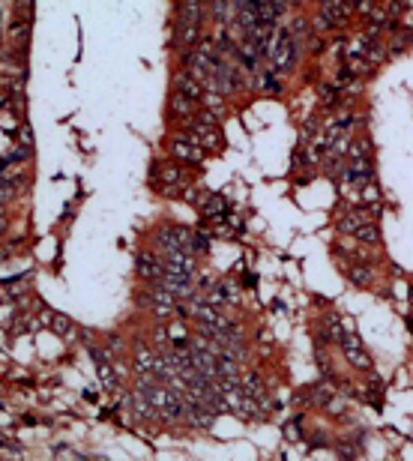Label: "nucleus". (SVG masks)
Returning <instances> with one entry per match:
<instances>
[{
	"label": "nucleus",
	"mask_w": 413,
	"mask_h": 461,
	"mask_svg": "<svg viewBox=\"0 0 413 461\" xmlns=\"http://www.w3.org/2000/svg\"><path fill=\"white\" fill-rule=\"evenodd\" d=\"M186 138L198 144L204 153L206 150H222L224 147V135L219 129V117H213L210 111H195V117L186 126Z\"/></svg>",
	"instance_id": "obj_1"
},
{
	"label": "nucleus",
	"mask_w": 413,
	"mask_h": 461,
	"mask_svg": "<svg viewBox=\"0 0 413 461\" xmlns=\"http://www.w3.org/2000/svg\"><path fill=\"white\" fill-rule=\"evenodd\" d=\"M354 15V0H323L318 6V15H314V30L318 33H327V30H336Z\"/></svg>",
	"instance_id": "obj_2"
},
{
	"label": "nucleus",
	"mask_w": 413,
	"mask_h": 461,
	"mask_svg": "<svg viewBox=\"0 0 413 461\" xmlns=\"http://www.w3.org/2000/svg\"><path fill=\"white\" fill-rule=\"evenodd\" d=\"M192 228H186V225H162L156 231V246H159V255H165V252H189L192 249ZM192 255V252H189Z\"/></svg>",
	"instance_id": "obj_3"
},
{
	"label": "nucleus",
	"mask_w": 413,
	"mask_h": 461,
	"mask_svg": "<svg viewBox=\"0 0 413 461\" xmlns=\"http://www.w3.org/2000/svg\"><path fill=\"white\" fill-rule=\"evenodd\" d=\"M341 354H345V359L356 368V372H372L374 368L368 350L363 348V339H359L356 332H345V336H341Z\"/></svg>",
	"instance_id": "obj_4"
},
{
	"label": "nucleus",
	"mask_w": 413,
	"mask_h": 461,
	"mask_svg": "<svg viewBox=\"0 0 413 461\" xmlns=\"http://www.w3.org/2000/svg\"><path fill=\"white\" fill-rule=\"evenodd\" d=\"M168 153H171V159H174V162H180V165H201L204 156H206V153L198 147V144L189 141L183 132L174 135V138L168 141Z\"/></svg>",
	"instance_id": "obj_5"
},
{
	"label": "nucleus",
	"mask_w": 413,
	"mask_h": 461,
	"mask_svg": "<svg viewBox=\"0 0 413 461\" xmlns=\"http://www.w3.org/2000/svg\"><path fill=\"white\" fill-rule=\"evenodd\" d=\"M135 273H138L144 282L156 285L162 276H165V261H162L159 252H138L135 258Z\"/></svg>",
	"instance_id": "obj_6"
},
{
	"label": "nucleus",
	"mask_w": 413,
	"mask_h": 461,
	"mask_svg": "<svg viewBox=\"0 0 413 461\" xmlns=\"http://www.w3.org/2000/svg\"><path fill=\"white\" fill-rule=\"evenodd\" d=\"M135 390H138V395H141V399L147 402L156 413L165 411V404H168V386H165V384L150 381V377H138V386H135Z\"/></svg>",
	"instance_id": "obj_7"
},
{
	"label": "nucleus",
	"mask_w": 413,
	"mask_h": 461,
	"mask_svg": "<svg viewBox=\"0 0 413 461\" xmlns=\"http://www.w3.org/2000/svg\"><path fill=\"white\" fill-rule=\"evenodd\" d=\"M174 93H180V96H186L189 102H201L204 99V93H206V87L198 81L192 72H186V69H180V72H174Z\"/></svg>",
	"instance_id": "obj_8"
},
{
	"label": "nucleus",
	"mask_w": 413,
	"mask_h": 461,
	"mask_svg": "<svg viewBox=\"0 0 413 461\" xmlns=\"http://www.w3.org/2000/svg\"><path fill=\"white\" fill-rule=\"evenodd\" d=\"M159 189H165V192H174V189H183L189 186V177L180 162H165V165H159Z\"/></svg>",
	"instance_id": "obj_9"
},
{
	"label": "nucleus",
	"mask_w": 413,
	"mask_h": 461,
	"mask_svg": "<svg viewBox=\"0 0 413 461\" xmlns=\"http://www.w3.org/2000/svg\"><path fill=\"white\" fill-rule=\"evenodd\" d=\"M165 114H168V120L171 123H189L195 117V102H189L186 96H180L171 90V96H168V105H165Z\"/></svg>",
	"instance_id": "obj_10"
},
{
	"label": "nucleus",
	"mask_w": 413,
	"mask_h": 461,
	"mask_svg": "<svg viewBox=\"0 0 413 461\" xmlns=\"http://www.w3.org/2000/svg\"><path fill=\"white\" fill-rule=\"evenodd\" d=\"M141 303L144 305H153V312H156V314H168V312L177 309V300L165 291V288H159V285H153L150 291H144Z\"/></svg>",
	"instance_id": "obj_11"
},
{
	"label": "nucleus",
	"mask_w": 413,
	"mask_h": 461,
	"mask_svg": "<svg viewBox=\"0 0 413 461\" xmlns=\"http://www.w3.org/2000/svg\"><path fill=\"white\" fill-rule=\"evenodd\" d=\"M374 216L368 213V210H363V207H350V210H345V213H338V231L341 234H350V237H354L356 234V228L359 225H365V222H372Z\"/></svg>",
	"instance_id": "obj_12"
},
{
	"label": "nucleus",
	"mask_w": 413,
	"mask_h": 461,
	"mask_svg": "<svg viewBox=\"0 0 413 461\" xmlns=\"http://www.w3.org/2000/svg\"><path fill=\"white\" fill-rule=\"evenodd\" d=\"M174 15H177V24H204L206 3H201V0H183V3H177Z\"/></svg>",
	"instance_id": "obj_13"
},
{
	"label": "nucleus",
	"mask_w": 413,
	"mask_h": 461,
	"mask_svg": "<svg viewBox=\"0 0 413 461\" xmlns=\"http://www.w3.org/2000/svg\"><path fill=\"white\" fill-rule=\"evenodd\" d=\"M204 201L198 204L201 207V213L206 216V219H222V222H228V216H231V204H228V198L224 195H201Z\"/></svg>",
	"instance_id": "obj_14"
},
{
	"label": "nucleus",
	"mask_w": 413,
	"mask_h": 461,
	"mask_svg": "<svg viewBox=\"0 0 413 461\" xmlns=\"http://www.w3.org/2000/svg\"><path fill=\"white\" fill-rule=\"evenodd\" d=\"M285 0H258V24H267V27H276L278 18H282L287 12Z\"/></svg>",
	"instance_id": "obj_15"
},
{
	"label": "nucleus",
	"mask_w": 413,
	"mask_h": 461,
	"mask_svg": "<svg viewBox=\"0 0 413 461\" xmlns=\"http://www.w3.org/2000/svg\"><path fill=\"white\" fill-rule=\"evenodd\" d=\"M228 303H237V288L228 285V282L213 285V288H210V294H206V305L219 309V305H228Z\"/></svg>",
	"instance_id": "obj_16"
},
{
	"label": "nucleus",
	"mask_w": 413,
	"mask_h": 461,
	"mask_svg": "<svg viewBox=\"0 0 413 461\" xmlns=\"http://www.w3.org/2000/svg\"><path fill=\"white\" fill-rule=\"evenodd\" d=\"M215 377H224V381H240V359H233L228 354H215Z\"/></svg>",
	"instance_id": "obj_17"
},
{
	"label": "nucleus",
	"mask_w": 413,
	"mask_h": 461,
	"mask_svg": "<svg viewBox=\"0 0 413 461\" xmlns=\"http://www.w3.org/2000/svg\"><path fill=\"white\" fill-rule=\"evenodd\" d=\"M213 420H215L213 408H189L186 413V426H192V429H210Z\"/></svg>",
	"instance_id": "obj_18"
},
{
	"label": "nucleus",
	"mask_w": 413,
	"mask_h": 461,
	"mask_svg": "<svg viewBox=\"0 0 413 461\" xmlns=\"http://www.w3.org/2000/svg\"><path fill=\"white\" fill-rule=\"evenodd\" d=\"M9 39L12 42H18L24 48L27 45V39H30V21H27V18H21V15H12V21H9Z\"/></svg>",
	"instance_id": "obj_19"
},
{
	"label": "nucleus",
	"mask_w": 413,
	"mask_h": 461,
	"mask_svg": "<svg viewBox=\"0 0 413 461\" xmlns=\"http://www.w3.org/2000/svg\"><path fill=\"white\" fill-rule=\"evenodd\" d=\"M347 162H372V138H368V135H363V138H356V141H350Z\"/></svg>",
	"instance_id": "obj_20"
},
{
	"label": "nucleus",
	"mask_w": 413,
	"mask_h": 461,
	"mask_svg": "<svg viewBox=\"0 0 413 461\" xmlns=\"http://www.w3.org/2000/svg\"><path fill=\"white\" fill-rule=\"evenodd\" d=\"M206 15L224 27V21L233 18V3H231V0H213V3H206Z\"/></svg>",
	"instance_id": "obj_21"
},
{
	"label": "nucleus",
	"mask_w": 413,
	"mask_h": 461,
	"mask_svg": "<svg viewBox=\"0 0 413 461\" xmlns=\"http://www.w3.org/2000/svg\"><path fill=\"white\" fill-rule=\"evenodd\" d=\"M354 237H356L359 243H365V246H381V228H377V222H374V219H372V222H365V225H359Z\"/></svg>",
	"instance_id": "obj_22"
},
{
	"label": "nucleus",
	"mask_w": 413,
	"mask_h": 461,
	"mask_svg": "<svg viewBox=\"0 0 413 461\" xmlns=\"http://www.w3.org/2000/svg\"><path fill=\"white\" fill-rule=\"evenodd\" d=\"M347 279H350V282H354V285L365 288V285L374 279V270L368 267V264H350V267H347Z\"/></svg>",
	"instance_id": "obj_23"
},
{
	"label": "nucleus",
	"mask_w": 413,
	"mask_h": 461,
	"mask_svg": "<svg viewBox=\"0 0 413 461\" xmlns=\"http://www.w3.org/2000/svg\"><path fill=\"white\" fill-rule=\"evenodd\" d=\"M201 105H204V111H210L213 117H222V114H224V96H219V93H210V90H206V93H204Z\"/></svg>",
	"instance_id": "obj_24"
},
{
	"label": "nucleus",
	"mask_w": 413,
	"mask_h": 461,
	"mask_svg": "<svg viewBox=\"0 0 413 461\" xmlns=\"http://www.w3.org/2000/svg\"><path fill=\"white\" fill-rule=\"evenodd\" d=\"M96 368H99V381H102L105 390H117V375H114L111 363H108V359H99Z\"/></svg>",
	"instance_id": "obj_25"
},
{
	"label": "nucleus",
	"mask_w": 413,
	"mask_h": 461,
	"mask_svg": "<svg viewBox=\"0 0 413 461\" xmlns=\"http://www.w3.org/2000/svg\"><path fill=\"white\" fill-rule=\"evenodd\" d=\"M189 252H192L195 258L198 255H206V252H210V234H206V231H195L192 234V249H189Z\"/></svg>",
	"instance_id": "obj_26"
},
{
	"label": "nucleus",
	"mask_w": 413,
	"mask_h": 461,
	"mask_svg": "<svg viewBox=\"0 0 413 461\" xmlns=\"http://www.w3.org/2000/svg\"><path fill=\"white\" fill-rule=\"evenodd\" d=\"M332 399V386H314L311 390V402L314 404H329Z\"/></svg>",
	"instance_id": "obj_27"
},
{
	"label": "nucleus",
	"mask_w": 413,
	"mask_h": 461,
	"mask_svg": "<svg viewBox=\"0 0 413 461\" xmlns=\"http://www.w3.org/2000/svg\"><path fill=\"white\" fill-rule=\"evenodd\" d=\"M374 6L377 3H372V0H354V15H372L374 12Z\"/></svg>",
	"instance_id": "obj_28"
},
{
	"label": "nucleus",
	"mask_w": 413,
	"mask_h": 461,
	"mask_svg": "<svg viewBox=\"0 0 413 461\" xmlns=\"http://www.w3.org/2000/svg\"><path fill=\"white\" fill-rule=\"evenodd\" d=\"M318 132V120H305V126H302V132H300V141L302 144H309V138Z\"/></svg>",
	"instance_id": "obj_29"
},
{
	"label": "nucleus",
	"mask_w": 413,
	"mask_h": 461,
	"mask_svg": "<svg viewBox=\"0 0 413 461\" xmlns=\"http://www.w3.org/2000/svg\"><path fill=\"white\" fill-rule=\"evenodd\" d=\"M21 147L33 150V132H30V123H21Z\"/></svg>",
	"instance_id": "obj_30"
},
{
	"label": "nucleus",
	"mask_w": 413,
	"mask_h": 461,
	"mask_svg": "<svg viewBox=\"0 0 413 461\" xmlns=\"http://www.w3.org/2000/svg\"><path fill=\"white\" fill-rule=\"evenodd\" d=\"M12 198H15V189H9V186L0 183V207H6Z\"/></svg>",
	"instance_id": "obj_31"
},
{
	"label": "nucleus",
	"mask_w": 413,
	"mask_h": 461,
	"mask_svg": "<svg viewBox=\"0 0 413 461\" xmlns=\"http://www.w3.org/2000/svg\"><path fill=\"white\" fill-rule=\"evenodd\" d=\"M54 330H57V332H69V330H72V323H69L66 318H63V321H54Z\"/></svg>",
	"instance_id": "obj_32"
}]
</instances>
